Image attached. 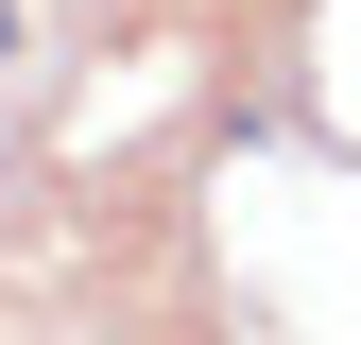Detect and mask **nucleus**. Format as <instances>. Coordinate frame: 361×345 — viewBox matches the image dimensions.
Returning a JSON list of instances; mask_svg holds the SVG:
<instances>
[{"instance_id":"1","label":"nucleus","mask_w":361,"mask_h":345,"mask_svg":"<svg viewBox=\"0 0 361 345\" xmlns=\"http://www.w3.org/2000/svg\"><path fill=\"white\" fill-rule=\"evenodd\" d=\"M0 52H18V0H0Z\"/></svg>"}]
</instances>
